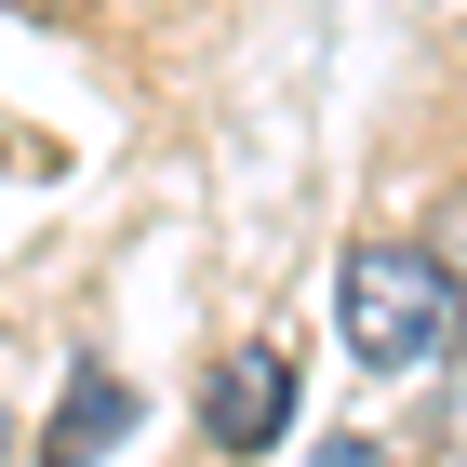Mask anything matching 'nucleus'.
Wrapping results in <instances>:
<instances>
[{"label":"nucleus","mask_w":467,"mask_h":467,"mask_svg":"<svg viewBox=\"0 0 467 467\" xmlns=\"http://www.w3.org/2000/svg\"><path fill=\"white\" fill-rule=\"evenodd\" d=\"M0 441H14V414H0Z\"/></svg>","instance_id":"nucleus-7"},{"label":"nucleus","mask_w":467,"mask_h":467,"mask_svg":"<svg viewBox=\"0 0 467 467\" xmlns=\"http://www.w3.org/2000/svg\"><path fill=\"white\" fill-rule=\"evenodd\" d=\"M334 334H348L374 374H454V334H467V307H454V281L428 267V241H360L348 267H334Z\"/></svg>","instance_id":"nucleus-1"},{"label":"nucleus","mask_w":467,"mask_h":467,"mask_svg":"<svg viewBox=\"0 0 467 467\" xmlns=\"http://www.w3.org/2000/svg\"><path fill=\"white\" fill-rule=\"evenodd\" d=\"M441 388H454V454H467V360H454V374H441Z\"/></svg>","instance_id":"nucleus-6"},{"label":"nucleus","mask_w":467,"mask_h":467,"mask_svg":"<svg viewBox=\"0 0 467 467\" xmlns=\"http://www.w3.org/2000/svg\"><path fill=\"white\" fill-rule=\"evenodd\" d=\"M307 467H388V441H374V428H334V441H321Z\"/></svg>","instance_id":"nucleus-5"},{"label":"nucleus","mask_w":467,"mask_h":467,"mask_svg":"<svg viewBox=\"0 0 467 467\" xmlns=\"http://www.w3.org/2000/svg\"><path fill=\"white\" fill-rule=\"evenodd\" d=\"M201 428H214L227 454L294 441V360H281V348H227L214 374H201Z\"/></svg>","instance_id":"nucleus-2"},{"label":"nucleus","mask_w":467,"mask_h":467,"mask_svg":"<svg viewBox=\"0 0 467 467\" xmlns=\"http://www.w3.org/2000/svg\"><path fill=\"white\" fill-rule=\"evenodd\" d=\"M120 428H134V388H120V374H67V400H54V441H40V467H94Z\"/></svg>","instance_id":"nucleus-3"},{"label":"nucleus","mask_w":467,"mask_h":467,"mask_svg":"<svg viewBox=\"0 0 467 467\" xmlns=\"http://www.w3.org/2000/svg\"><path fill=\"white\" fill-rule=\"evenodd\" d=\"M428 267L454 281V307H467V201H441V227H428Z\"/></svg>","instance_id":"nucleus-4"}]
</instances>
